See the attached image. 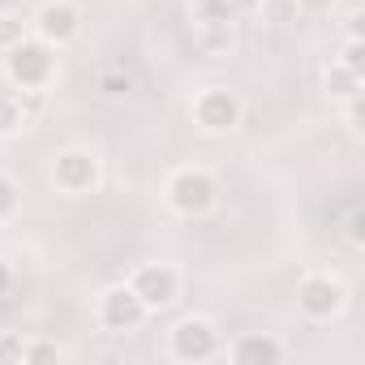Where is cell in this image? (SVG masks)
Masks as SVG:
<instances>
[{
    "label": "cell",
    "instance_id": "20",
    "mask_svg": "<svg viewBox=\"0 0 365 365\" xmlns=\"http://www.w3.org/2000/svg\"><path fill=\"white\" fill-rule=\"evenodd\" d=\"M22 39V22L14 14H0V48H14Z\"/></svg>",
    "mask_w": 365,
    "mask_h": 365
},
{
    "label": "cell",
    "instance_id": "23",
    "mask_svg": "<svg viewBox=\"0 0 365 365\" xmlns=\"http://www.w3.org/2000/svg\"><path fill=\"white\" fill-rule=\"evenodd\" d=\"M331 5H335V0H297L301 14H331Z\"/></svg>",
    "mask_w": 365,
    "mask_h": 365
},
{
    "label": "cell",
    "instance_id": "26",
    "mask_svg": "<svg viewBox=\"0 0 365 365\" xmlns=\"http://www.w3.org/2000/svg\"><path fill=\"white\" fill-rule=\"evenodd\" d=\"M348 39H361V14H348Z\"/></svg>",
    "mask_w": 365,
    "mask_h": 365
},
{
    "label": "cell",
    "instance_id": "3",
    "mask_svg": "<svg viewBox=\"0 0 365 365\" xmlns=\"http://www.w3.org/2000/svg\"><path fill=\"white\" fill-rule=\"evenodd\" d=\"M168 348L176 361L185 365H198V361H211L220 352V331L207 322V318H180L168 335Z\"/></svg>",
    "mask_w": 365,
    "mask_h": 365
},
{
    "label": "cell",
    "instance_id": "10",
    "mask_svg": "<svg viewBox=\"0 0 365 365\" xmlns=\"http://www.w3.org/2000/svg\"><path fill=\"white\" fill-rule=\"evenodd\" d=\"M228 356L237 365H279L284 361V344L275 335H267V331H250V335H241L228 348Z\"/></svg>",
    "mask_w": 365,
    "mask_h": 365
},
{
    "label": "cell",
    "instance_id": "1",
    "mask_svg": "<svg viewBox=\"0 0 365 365\" xmlns=\"http://www.w3.org/2000/svg\"><path fill=\"white\" fill-rule=\"evenodd\" d=\"M5 69L14 78V86L22 91H48L52 73H56V48L43 39H18L14 48H5Z\"/></svg>",
    "mask_w": 365,
    "mask_h": 365
},
{
    "label": "cell",
    "instance_id": "8",
    "mask_svg": "<svg viewBox=\"0 0 365 365\" xmlns=\"http://www.w3.org/2000/svg\"><path fill=\"white\" fill-rule=\"evenodd\" d=\"M297 309L314 322H327L344 309V284L331 275H305L297 288Z\"/></svg>",
    "mask_w": 365,
    "mask_h": 365
},
{
    "label": "cell",
    "instance_id": "18",
    "mask_svg": "<svg viewBox=\"0 0 365 365\" xmlns=\"http://www.w3.org/2000/svg\"><path fill=\"white\" fill-rule=\"evenodd\" d=\"M258 14L267 22H284V18L297 14V0H258Z\"/></svg>",
    "mask_w": 365,
    "mask_h": 365
},
{
    "label": "cell",
    "instance_id": "11",
    "mask_svg": "<svg viewBox=\"0 0 365 365\" xmlns=\"http://www.w3.org/2000/svg\"><path fill=\"white\" fill-rule=\"evenodd\" d=\"M327 95L339 99V103H344V99H356V95H361V73L335 61V65L327 69Z\"/></svg>",
    "mask_w": 365,
    "mask_h": 365
},
{
    "label": "cell",
    "instance_id": "9",
    "mask_svg": "<svg viewBox=\"0 0 365 365\" xmlns=\"http://www.w3.org/2000/svg\"><path fill=\"white\" fill-rule=\"evenodd\" d=\"M78 31H82V9L73 0H48L35 14V39L52 43V48H65L69 39H78Z\"/></svg>",
    "mask_w": 365,
    "mask_h": 365
},
{
    "label": "cell",
    "instance_id": "12",
    "mask_svg": "<svg viewBox=\"0 0 365 365\" xmlns=\"http://www.w3.org/2000/svg\"><path fill=\"white\" fill-rule=\"evenodd\" d=\"M190 14L198 26H224L237 18V5L232 0H190Z\"/></svg>",
    "mask_w": 365,
    "mask_h": 365
},
{
    "label": "cell",
    "instance_id": "22",
    "mask_svg": "<svg viewBox=\"0 0 365 365\" xmlns=\"http://www.w3.org/2000/svg\"><path fill=\"white\" fill-rule=\"evenodd\" d=\"M22 112H26V120L35 116V112H43V103H48V91H22Z\"/></svg>",
    "mask_w": 365,
    "mask_h": 365
},
{
    "label": "cell",
    "instance_id": "17",
    "mask_svg": "<svg viewBox=\"0 0 365 365\" xmlns=\"http://www.w3.org/2000/svg\"><path fill=\"white\" fill-rule=\"evenodd\" d=\"M65 352L56 348V344H48V339H26V361L22 365H43V361H61Z\"/></svg>",
    "mask_w": 365,
    "mask_h": 365
},
{
    "label": "cell",
    "instance_id": "15",
    "mask_svg": "<svg viewBox=\"0 0 365 365\" xmlns=\"http://www.w3.org/2000/svg\"><path fill=\"white\" fill-rule=\"evenodd\" d=\"M26 125V112H22V103L18 99H9V95H0V133H18Z\"/></svg>",
    "mask_w": 365,
    "mask_h": 365
},
{
    "label": "cell",
    "instance_id": "21",
    "mask_svg": "<svg viewBox=\"0 0 365 365\" xmlns=\"http://www.w3.org/2000/svg\"><path fill=\"white\" fill-rule=\"evenodd\" d=\"M361 56H365V43H361V39H348V43H344V61H339V65H348V69H356V73H361V69H365V61H361Z\"/></svg>",
    "mask_w": 365,
    "mask_h": 365
},
{
    "label": "cell",
    "instance_id": "2",
    "mask_svg": "<svg viewBox=\"0 0 365 365\" xmlns=\"http://www.w3.org/2000/svg\"><path fill=\"white\" fill-rule=\"evenodd\" d=\"M168 207L176 211V215H185V220H198V215H207L211 207H215V198H220V185H215V176L211 172H202V168H180L172 180H168Z\"/></svg>",
    "mask_w": 365,
    "mask_h": 365
},
{
    "label": "cell",
    "instance_id": "6",
    "mask_svg": "<svg viewBox=\"0 0 365 365\" xmlns=\"http://www.w3.org/2000/svg\"><path fill=\"white\" fill-rule=\"evenodd\" d=\"M129 288L138 292V301H142L146 314H150V309H168V305L176 301L180 279H176V271H172L168 262H142V267L129 275Z\"/></svg>",
    "mask_w": 365,
    "mask_h": 365
},
{
    "label": "cell",
    "instance_id": "4",
    "mask_svg": "<svg viewBox=\"0 0 365 365\" xmlns=\"http://www.w3.org/2000/svg\"><path fill=\"white\" fill-rule=\"evenodd\" d=\"M52 180L61 194H91L99 180V159L82 146H69L52 159Z\"/></svg>",
    "mask_w": 365,
    "mask_h": 365
},
{
    "label": "cell",
    "instance_id": "13",
    "mask_svg": "<svg viewBox=\"0 0 365 365\" xmlns=\"http://www.w3.org/2000/svg\"><path fill=\"white\" fill-rule=\"evenodd\" d=\"M99 91H103L108 99H125V95L133 91V78H129L120 65H108V69L99 73Z\"/></svg>",
    "mask_w": 365,
    "mask_h": 365
},
{
    "label": "cell",
    "instance_id": "5",
    "mask_svg": "<svg viewBox=\"0 0 365 365\" xmlns=\"http://www.w3.org/2000/svg\"><path fill=\"white\" fill-rule=\"evenodd\" d=\"M241 116H245L241 99H237L232 91H224V86H211V91H202V95L194 99V120H198L207 133H232V129L241 125Z\"/></svg>",
    "mask_w": 365,
    "mask_h": 365
},
{
    "label": "cell",
    "instance_id": "28",
    "mask_svg": "<svg viewBox=\"0 0 365 365\" xmlns=\"http://www.w3.org/2000/svg\"><path fill=\"white\" fill-rule=\"evenodd\" d=\"M18 9V0H0V14H14Z\"/></svg>",
    "mask_w": 365,
    "mask_h": 365
},
{
    "label": "cell",
    "instance_id": "16",
    "mask_svg": "<svg viewBox=\"0 0 365 365\" xmlns=\"http://www.w3.org/2000/svg\"><path fill=\"white\" fill-rule=\"evenodd\" d=\"M198 39H202L207 52H232V22H224V26H202Z\"/></svg>",
    "mask_w": 365,
    "mask_h": 365
},
{
    "label": "cell",
    "instance_id": "25",
    "mask_svg": "<svg viewBox=\"0 0 365 365\" xmlns=\"http://www.w3.org/2000/svg\"><path fill=\"white\" fill-rule=\"evenodd\" d=\"M361 224H365V220H361V211H352V215H348V241H352V245H361V241H365Z\"/></svg>",
    "mask_w": 365,
    "mask_h": 365
},
{
    "label": "cell",
    "instance_id": "27",
    "mask_svg": "<svg viewBox=\"0 0 365 365\" xmlns=\"http://www.w3.org/2000/svg\"><path fill=\"white\" fill-rule=\"evenodd\" d=\"M9 284H14V275H9V267H5V262H0V297L9 292Z\"/></svg>",
    "mask_w": 365,
    "mask_h": 365
},
{
    "label": "cell",
    "instance_id": "7",
    "mask_svg": "<svg viewBox=\"0 0 365 365\" xmlns=\"http://www.w3.org/2000/svg\"><path fill=\"white\" fill-rule=\"evenodd\" d=\"M146 318V305L138 301V292L129 284H116L99 297V327L112 331V335H125V331H138Z\"/></svg>",
    "mask_w": 365,
    "mask_h": 365
},
{
    "label": "cell",
    "instance_id": "14",
    "mask_svg": "<svg viewBox=\"0 0 365 365\" xmlns=\"http://www.w3.org/2000/svg\"><path fill=\"white\" fill-rule=\"evenodd\" d=\"M22 361H26L22 331H0V365H22Z\"/></svg>",
    "mask_w": 365,
    "mask_h": 365
},
{
    "label": "cell",
    "instance_id": "24",
    "mask_svg": "<svg viewBox=\"0 0 365 365\" xmlns=\"http://www.w3.org/2000/svg\"><path fill=\"white\" fill-rule=\"evenodd\" d=\"M344 103H348V129L361 133V95L356 99H344Z\"/></svg>",
    "mask_w": 365,
    "mask_h": 365
},
{
    "label": "cell",
    "instance_id": "19",
    "mask_svg": "<svg viewBox=\"0 0 365 365\" xmlns=\"http://www.w3.org/2000/svg\"><path fill=\"white\" fill-rule=\"evenodd\" d=\"M14 211H18V185L0 172V220H9Z\"/></svg>",
    "mask_w": 365,
    "mask_h": 365
}]
</instances>
